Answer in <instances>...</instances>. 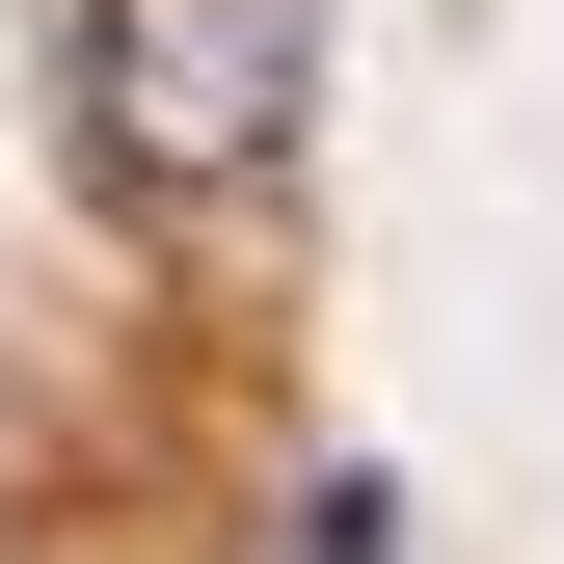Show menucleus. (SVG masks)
Listing matches in <instances>:
<instances>
[{"label": "nucleus", "mask_w": 564, "mask_h": 564, "mask_svg": "<svg viewBox=\"0 0 564 564\" xmlns=\"http://www.w3.org/2000/svg\"><path fill=\"white\" fill-rule=\"evenodd\" d=\"M296 564H403V484L349 457V484H296Z\"/></svg>", "instance_id": "f03ea898"}, {"label": "nucleus", "mask_w": 564, "mask_h": 564, "mask_svg": "<svg viewBox=\"0 0 564 564\" xmlns=\"http://www.w3.org/2000/svg\"><path fill=\"white\" fill-rule=\"evenodd\" d=\"M323 134V0H82V162L134 216H269Z\"/></svg>", "instance_id": "f257e3e1"}]
</instances>
